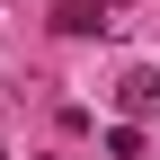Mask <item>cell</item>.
Masks as SVG:
<instances>
[{
  "label": "cell",
  "mask_w": 160,
  "mask_h": 160,
  "mask_svg": "<svg viewBox=\"0 0 160 160\" xmlns=\"http://www.w3.org/2000/svg\"><path fill=\"white\" fill-rule=\"evenodd\" d=\"M53 27H62V36H107L116 18H107V0H62V9H53Z\"/></svg>",
  "instance_id": "1"
},
{
  "label": "cell",
  "mask_w": 160,
  "mask_h": 160,
  "mask_svg": "<svg viewBox=\"0 0 160 160\" xmlns=\"http://www.w3.org/2000/svg\"><path fill=\"white\" fill-rule=\"evenodd\" d=\"M116 98H125V116H160V71H125Z\"/></svg>",
  "instance_id": "2"
}]
</instances>
